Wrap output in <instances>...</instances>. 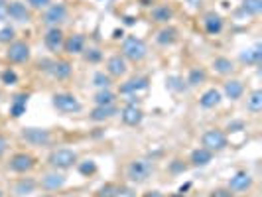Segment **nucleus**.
<instances>
[{
  "label": "nucleus",
  "mask_w": 262,
  "mask_h": 197,
  "mask_svg": "<svg viewBox=\"0 0 262 197\" xmlns=\"http://www.w3.org/2000/svg\"><path fill=\"white\" fill-rule=\"evenodd\" d=\"M154 174V164L146 158H138L132 160L127 168V178L132 184H144L146 180H150V176Z\"/></svg>",
  "instance_id": "f257e3e1"
},
{
  "label": "nucleus",
  "mask_w": 262,
  "mask_h": 197,
  "mask_svg": "<svg viewBox=\"0 0 262 197\" xmlns=\"http://www.w3.org/2000/svg\"><path fill=\"white\" fill-rule=\"evenodd\" d=\"M125 59H131L134 63L142 61L146 55H148V47L144 43V39L136 38V36H129L125 41H123V53H121Z\"/></svg>",
  "instance_id": "f03ea898"
},
{
  "label": "nucleus",
  "mask_w": 262,
  "mask_h": 197,
  "mask_svg": "<svg viewBox=\"0 0 262 197\" xmlns=\"http://www.w3.org/2000/svg\"><path fill=\"white\" fill-rule=\"evenodd\" d=\"M49 166L55 168V170H69L77 164V154L69 148H59V150H53L49 154Z\"/></svg>",
  "instance_id": "7ed1b4c3"
},
{
  "label": "nucleus",
  "mask_w": 262,
  "mask_h": 197,
  "mask_svg": "<svg viewBox=\"0 0 262 197\" xmlns=\"http://www.w3.org/2000/svg\"><path fill=\"white\" fill-rule=\"evenodd\" d=\"M67 16H69L67 6L61 4V2H57V4H49V6L45 8V14H44V20H42V22H44L45 26H49V28H53V26L59 28V24L67 22Z\"/></svg>",
  "instance_id": "20e7f679"
},
{
  "label": "nucleus",
  "mask_w": 262,
  "mask_h": 197,
  "mask_svg": "<svg viewBox=\"0 0 262 197\" xmlns=\"http://www.w3.org/2000/svg\"><path fill=\"white\" fill-rule=\"evenodd\" d=\"M53 107L61 113H79L83 109V105L79 103V99L71 93H57L53 95Z\"/></svg>",
  "instance_id": "39448f33"
},
{
  "label": "nucleus",
  "mask_w": 262,
  "mask_h": 197,
  "mask_svg": "<svg viewBox=\"0 0 262 197\" xmlns=\"http://www.w3.org/2000/svg\"><path fill=\"white\" fill-rule=\"evenodd\" d=\"M201 142H203V148H207L209 152H219V150H225L227 148V134L223 130L211 128V130H207L203 134Z\"/></svg>",
  "instance_id": "423d86ee"
},
{
  "label": "nucleus",
  "mask_w": 262,
  "mask_h": 197,
  "mask_svg": "<svg viewBox=\"0 0 262 197\" xmlns=\"http://www.w3.org/2000/svg\"><path fill=\"white\" fill-rule=\"evenodd\" d=\"M34 166H36V158L32 154H26V152L14 154L10 158V164H8V168L12 172H16V174H26V172L34 170Z\"/></svg>",
  "instance_id": "0eeeda50"
},
{
  "label": "nucleus",
  "mask_w": 262,
  "mask_h": 197,
  "mask_svg": "<svg viewBox=\"0 0 262 197\" xmlns=\"http://www.w3.org/2000/svg\"><path fill=\"white\" fill-rule=\"evenodd\" d=\"M6 16L20 22V24H28L32 20V12L28 10V6L20 0H14V2H8L6 4Z\"/></svg>",
  "instance_id": "6e6552de"
},
{
  "label": "nucleus",
  "mask_w": 262,
  "mask_h": 197,
  "mask_svg": "<svg viewBox=\"0 0 262 197\" xmlns=\"http://www.w3.org/2000/svg\"><path fill=\"white\" fill-rule=\"evenodd\" d=\"M22 140H26L32 146H45V144H49L51 134L45 128H24L22 130Z\"/></svg>",
  "instance_id": "1a4fd4ad"
},
{
  "label": "nucleus",
  "mask_w": 262,
  "mask_h": 197,
  "mask_svg": "<svg viewBox=\"0 0 262 197\" xmlns=\"http://www.w3.org/2000/svg\"><path fill=\"white\" fill-rule=\"evenodd\" d=\"M6 57L10 63H24L30 59V45L26 41H12L8 45Z\"/></svg>",
  "instance_id": "9d476101"
},
{
  "label": "nucleus",
  "mask_w": 262,
  "mask_h": 197,
  "mask_svg": "<svg viewBox=\"0 0 262 197\" xmlns=\"http://www.w3.org/2000/svg\"><path fill=\"white\" fill-rule=\"evenodd\" d=\"M63 41H65V38H63L61 28H57V26L47 28V32H45V36H44V43H45V47H47L49 51H53V53L61 51V49H63Z\"/></svg>",
  "instance_id": "9b49d317"
},
{
  "label": "nucleus",
  "mask_w": 262,
  "mask_h": 197,
  "mask_svg": "<svg viewBox=\"0 0 262 197\" xmlns=\"http://www.w3.org/2000/svg\"><path fill=\"white\" fill-rule=\"evenodd\" d=\"M121 118H123V122L129 124V126H138V124L142 122V118H144V113H142V109L136 107V105H127V107L121 111Z\"/></svg>",
  "instance_id": "f8f14e48"
},
{
  "label": "nucleus",
  "mask_w": 262,
  "mask_h": 197,
  "mask_svg": "<svg viewBox=\"0 0 262 197\" xmlns=\"http://www.w3.org/2000/svg\"><path fill=\"white\" fill-rule=\"evenodd\" d=\"M63 49H65V53H69V55H79V53H83V51H85V36H83V34H73V36H69V38L63 41Z\"/></svg>",
  "instance_id": "ddd939ff"
},
{
  "label": "nucleus",
  "mask_w": 262,
  "mask_h": 197,
  "mask_svg": "<svg viewBox=\"0 0 262 197\" xmlns=\"http://www.w3.org/2000/svg\"><path fill=\"white\" fill-rule=\"evenodd\" d=\"M148 89V77H132L127 83L121 85L119 93L121 95H136L138 91H146Z\"/></svg>",
  "instance_id": "4468645a"
},
{
  "label": "nucleus",
  "mask_w": 262,
  "mask_h": 197,
  "mask_svg": "<svg viewBox=\"0 0 262 197\" xmlns=\"http://www.w3.org/2000/svg\"><path fill=\"white\" fill-rule=\"evenodd\" d=\"M127 59L123 57V55H113V57H109V61H107V75H111V77H123L125 73H127Z\"/></svg>",
  "instance_id": "2eb2a0df"
},
{
  "label": "nucleus",
  "mask_w": 262,
  "mask_h": 197,
  "mask_svg": "<svg viewBox=\"0 0 262 197\" xmlns=\"http://www.w3.org/2000/svg\"><path fill=\"white\" fill-rule=\"evenodd\" d=\"M40 186H42L45 192H57V190H61V188L65 186V176H63V174H57V172L45 174V176L42 178Z\"/></svg>",
  "instance_id": "dca6fc26"
},
{
  "label": "nucleus",
  "mask_w": 262,
  "mask_h": 197,
  "mask_svg": "<svg viewBox=\"0 0 262 197\" xmlns=\"http://www.w3.org/2000/svg\"><path fill=\"white\" fill-rule=\"evenodd\" d=\"M203 28H205L207 34L215 36V34H219L223 30V18L217 12H207L203 16Z\"/></svg>",
  "instance_id": "f3484780"
},
{
  "label": "nucleus",
  "mask_w": 262,
  "mask_h": 197,
  "mask_svg": "<svg viewBox=\"0 0 262 197\" xmlns=\"http://www.w3.org/2000/svg\"><path fill=\"white\" fill-rule=\"evenodd\" d=\"M251 186H253V178H251V174H247V172L235 174V176L231 178V182H229V188H231L233 192H247Z\"/></svg>",
  "instance_id": "a211bd4d"
},
{
  "label": "nucleus",
  "mask_w": 262,
  "mask_h": 197,
  "mask_svg": "<svg viewBox=\"0 0 262 197\" xmlns=\"http://www.w3.org/2000/svg\"><path fill=\"white\" fill-rule=\"evenodd\" d=\"M117 113H119V109H117L115 105L95 107V109L91 111V120H95V122H103V120H109V118H113Z\"/></svg>",
  "instance_id": "6ab92c4d"
},
{
  "label": "nucleus",
  "mask_w": 262,
  "mask_h": 197,
  "mask_svg": "<svg viewBox=\"0 0 262 197\" xmlns=\"http://www.w3.org/2000/svg\"><path fill=\"white\" fill-rule=\"evenodd\" d=\"M223 91H225L227 99L237 101V99L243 97V93H245V85H243V81H239V79H231V81H227V83L223 85Z\"/></svg>",
  "instance_id": "aec40b11"
},
{
  "label": "nucleus",
  "mask_w": 262,
  "mask_h": 197,
  "mask_svg": "<svg viewBox=\"0 0 262 197\" xmlns=\"http://www.w3.org/2000/svg\"><path fill=\"white\" fill-rule=\"evenodd\" d=\"M73 71V65L69 61H51V67H49V73L55 77V79H67Z\"/></svg>",
  "instance_id": "412c9836"
},
{
  "label": "nucleus",
  "mask_w": 262,
  "mask_h": 197,
  "mask_svg": "<svg viewBox=\"0 0 262 197\" xmlns=\"http://www.w3.org/2000/svg\"><path fill=\"white\" fill-rule=\"evenodd\" d=\"M156 41H158L160 45H172V43H175V41H177V30H175L174 26L162 28V30L158 32V36H156Z\"/></svg>",
  "instance_id": "4be33fe9"
},
{
  "label": "nucleus",
  "mask_w": 262,
  "mask_h": 197,
  "mask_svg": "<svg viewBox=\"0 0 262 197\" xmlns=\"http://www.w3.org/2000/svg\"><path fill=\"white\" fill-rule=\"evenodd\" d=\"M219 103H221V93H219L217 89H207V91L201 95V99H199V105H201L203 109H215Z\"/></svg>",
  "instance_id": "5701e85b"
},
{
  "label": "nucleus",
  "mask_w": 262,
  "mask_h": 197,
  "mask_svg": "<svg viewBox=\"0 0 262 197\" xmlns=\"http://www.w3.org/2000/svg\"><path fill=\"white\" fill-rule=\"evenodd\" d=\"M211 160H213V152H209L207 148H197V150H193L191 156H189L191 166H207Z\"/></svg>",
  "instance_id": "b1692460"
},
{
  "label": "nucleus",
  "mask_w": 262,
  "mask_h": 197,
  "mask_svg": "<svg viewBox=\"0 0 262 197\" xmlns=\"http://www.w3.org/2000/svg\"><path fill=\"white\" fill-rule=\"evenodd\" d=\"M241 61L243 63H261L262 59V45L261 43H257L255 47H251V49H245V51H241Z\"/></svg>",
  "instance_id": "393cba45"
},
{
  "label": "nucleus",
  "mask_w": 262,
  "mask_h": 197,
  "mask_svg": "<svg viewBox=\"0 0 262 197\" xmlns=\"http://www.w3.org/2000/svg\"><path fill=\"white\" fill-rule=\"evenodd\" d=\"M26 103H28V95H26V93L16 95L14 101H12V105H10V115H12L14 118L22 117V115L26 113Z\"/></svg>",
  "instance_id": "a878e982"
},
{
  "label": "nucleus",
  "mask_w": 262,
  "mask_h": 197,
  "mask_svg": "<svg viewBox=\"0 0 262 197\" xmlns=\"http://www.w3.org/2000/svg\"><path fill=\"white\" fill-rule=\"evenodd\" d=\"M174 16V10L170 6H154L152 8V20L158 22V24H166L170 22Z\"/></svg>",
  "instance_id": "bb28decb"
},
{
  "label": "nucleus",
  "mask_w": 262,
  "mask_h": 197,
  "mask_svg": "<svg viewBox=\"0 0 262 197\" xmlns=\"http://www.w3.org/2000/svg\"><path fill=\"white\" fill-rule=\"evenodd\" d=\"M213 69L219 73V75H231L235 71V63L229 59V57H215L213 59Z\"/></svg>",
  "instance_id": "cd10ccee"
},
{
  "label": "nucleus",
  "mask_w": 262,
  "mask_h": 197,
  "mask_svg": "<svg viewBox=\"0 0 262 197\" xmlns=\"http://www.w3.org/2000/svg\"><path fill=\"white\" fill-rule=\"evenodd\" d=\"M36 188H38V184H36L32 178H24V180H20V182L14 186V194L20 197L30 196V194H34Z\"/></svg>",
  "instance_id": "c85d7f7f"
},
{
  "label": "nucleus",
  "mask_w": 262,
  "mask_h": 197,
  "mask_svg": "<svg viewBox=\"0 0 262 197\" xmlns=\"http://www.w3.org/2000/svg\"><path fill=\"white\" fill-rule=\"evenodd\" d=\"M205 79H207V73H205V69H203V67H191V69H189L187 83H189L191 87H197V85L205 83Z\"/></svg>",
  "instance_id": "c756f323"
},
{
  "label": "nucleus",
  "mask_w": 262,
  "mask_h": 197,
  "mask_svg": "<svg viewBox=\"0 0 262 197\" xmlns=\"http://www.w3.org/2000/svg\"><path fill=\"white\" fill-rule=\"evenodd\" d=\"M115 93L113 91H109V89H101L97 95H95V105L97 107H105V105H115Z\"/></svg>",
  "instance_id": "7c9ffc66"
},
{
  "label": "nucleus",
  "mask_w": 262,
  "mask_h": 197,
  "mask_svg": "<svg viewBox=\"0 0 262 197\" xmlns=\"http://www.w3.org/2000/svg\"><path fill=\"white\" fill-rule=\"evenodd\" d=\"M247 109L251 113H261L262 111V91H253L251 97L247 99Z\"/></svg>",
  "instance_id": "2f4dec72"
},
{
  "label": "nucleus",
  "mask_w": 262,
  "mask_h": 197,
  "mask_svg": "<svg viewBox=\"0 0 262 197\" xmlns=\"http://www.w3.org/2000/svg\"><path fill=\"white\" fill-rule=\"evenodd\" d=\"M119 196H121V188L117 184H105L97 192V197H119Z\"/></svg>",
  "instance_id": "473e14b6"
},
{
  "label": "nucleus",
  "mask_w": 262,
  "mask_h": 197,
  "mask_svg": "<svg viewBox=\"0 0 262 197\" xmlns=\"http://www.w3.org/2000/svg\"><path fill=\"white\" fill-rule=\"evenodd\" d=\"M243 10H245L247 14H253V16L261 14L262 12V0H243Z\"/></svg>",
  "instance_id": "72a5a7b5"
},
{
  "label": "nucleus",
  "mask_w": 262,
  "mask_h": 197,
  "mask_svg": "<svg viewBox=\"0 0 262 197\" xmlns=\"http://www.w3.org/2000/svg\"><path fill=\"white\" fill-rule=\"evenodd\" d=\"M93 85L99 87V89H109V85H111V75H105L103 71H97V73L93 75Z\"/></svg>",
  "instance_id": "f704fd0d"
},
{
  "label": "nucleus",
  "mask_w": 262,
  "mask_h": 197,
  "mask_svg": "<svg viewBox=\"0 0 262 197\" xmlns=\"http://www.w3.org/2000/svg\"><path fill=\"white\" fill-rule=\"evenodd\" d=\"M166 83H168V89H172V91H183L185 89V85H183V79L181 77H177V75H172V77H168L166 79Z\"/></svg>",
  "instance_id": "c9c22d12"
},
{
  "label": "nucleus",
  "mask_w": 262,
  "mask_h": 197,
  "mask_svg": "<svg viewBox=\"0 0 262 197\" xmlns=\"http://www.w3.org/2000/svg\"><path fill=\"white\" fill-rule=\"evenodd\" d=\"M14 28L12 26H4L0 30V43H12L14 41Z\"/></svg>",
  "instance_id": "e433bc0d"
},
{
  "label": "nucleus",
  "mask_w": 262,
  "mask_h": 197,
  "mask_svg": "<svg viewBox=\"0 0 262 197\" xmlns=\"http://www.w3.org/2000/svg\"><path fill=\"white\" fill-rule=\"evenodd\" d=\"M79 172H81L83 176H91V174H95V172H97V164H95L93 160L81 162V164H79Z\"/></svg>",
  "instance_id": "4c0bfd02"
},
{
  "label": "nucleus",
  "mask_w": 262,
  "mask_h": 197,
  "mask_svg": "<svg viewBox=\"0 0 262 197\" xmlns=\"http://www.w3.org/2000/svg\"><path fill=\"white\" fill-rule=\"evenodd\" d=\"M0 79H2L4 85H14V83L18 81V75H16L12 69H4V71L0 73Z\"/></svg>",
  "instance_id": "58836bf2"
},
{
  "label": "nucleus",
  "mask_w": 262,
  "mask_h": 197,
  "mask_svg": "<svg viewBox=\"0 0 262 197\" xmlns=\"http://www.w3.org/2000/svg\"><path fill=\"white\" fill-rule=\"evenodd\" d=\"M85 59H87L89 63H97V61H101V59H103V53H101V49L91 47V49L85 53Z\"/></svg>",
  "instance_id": "ea45409f"
},
{
  "label": "nucleus",
  "mask_w": 262,
  "mask_h": 197,
  "mask_svg": "<svg viewBox=\"0 0 262 197\" xmlns=\"http://www.w3.org/2000/svg\"><path fill=\"white\" fill-rule=\"evenodd\" d=\"M26 2H28V6L34 8V10H44V8H47V6L51 4V0H26Z\"/></svg>",
  "instance_id": "a19ab883"
},
{
  "label": "nucleus",
  "mask_w": 262,
  "mask_h": 197,
  "mask_svg": "<svg viewBox=\"0 0 262 197\" xmlns=\"http://www.w3.org/2000/svg\"><path fill=\"white\" fill-rule=\"evenodd\" d=\"M243 128H245V122H243V120H235V122L229 124V130H231V132H239V130H243Z\"/></svg>",
  "instance_id": "79ce46f5"
},
{
  "label": "nucleus",
  "mask_w": 262,
  "mask_h": 197,
  "mask_svg": "<svg viewBox=\"0 0 262 197\" xmlns=\"http://www.w3.org/2000/svg\"><path fill=\"white\" fill-rule=\"evenodd\" d=\"M8 150V138L6 136H0V156Z\"/></svg>",
  "instance_id": "37998d69"
},
{
  "label": "nucleus",
  "mask_w": 262,
  "mask_h": 197,
  "mask_svg": "<svg viewBox=\"0 0 262 197\" xmlns=\"http://www.w3.org/2000/svg\"><path fill=\"white\" fill-rule=\"evenodd\" d=\"M179 170H185V166H181L179 160H175V162L172 164V172H179Z\"/></svg>",
  "instance_id": "c03bdc74"
},
{
  "label": "nucleus",
  "mask_w": 262,
  "mask_h": 197,
  "mask_svg": "<svg viewBox=\"0 0 262 197\" xmlns=\"http://www.w3.org/2000/svg\"><path fill=\"white\" fill-rule=\"evenodd\" d=\"M144 197H162L160 192H148V194H144Z\"/></svg>",
  "instance_id": "a18cd8bd"
},
{
  "label": "nucleus",
  "mask_w": 262,
  "mask_h": 197,
  "mask_svg": "<svg viewBox=\"0 0 262 197\" xmlns=\"http://www.w3.org/2000/svg\"><path fill=\"white\" fill-rule=\"evenodd\" d=\"M123 36V30H115V38H121Z\"/></svg>",
  "instance_id": "49530a36"
},
{
  "label": "nucleus",
  "mask_w": 262,
  "mask_h": 197,
  "mask_svg": "<svg viewBox=\"0 0 262 197\" xmlns=\"http://www.w3.org/2000/svg\"><path fill=\"white\" fill-rule=\"evenodd\" d=\"M172 197H185V196H181V194H175V196H172Z\"/></svg>",
  "instance_id": "de8ad7c7"
},
{
  "label": "nucleus",
  "mask_w": 262,
  "mask_h": 197,
  "mask_svg": "<svg viewBox=\"0 0 262 197\" xmlns=\"http://www.w3.org/2000/svg\"><path fill=\"white\" fill-rule=\"evenodd\" d=\"M40 197H49V196H40Z\"/></svg>",
  "instance_id": "09e8293b"
},
{
  "label": "nucleus",
  "mask_w": 262,
  "mask_h": 197,
  "mask_svg": "<svg viewBox=\"0 0 262 197\" xmlns=\"http://www.w3.org/2000/svg\"><path fill=\"white\" fill-rule=\"evenodd\" d=\"M0 197H2V192H0Z\"/></svg>",
  "instance_id": "8fccbe9b"
}]
</instances>
